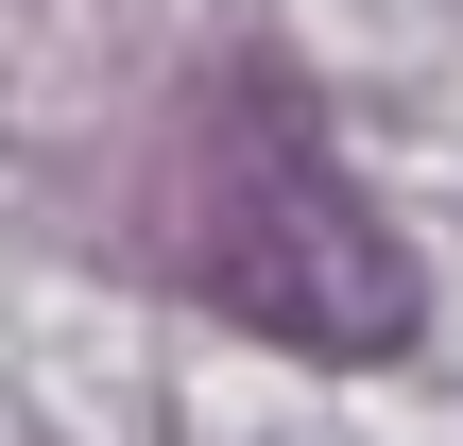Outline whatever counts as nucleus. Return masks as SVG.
I'll return each mask as SVG.
<instances>
[{"label":"nucleus","instance_id":"f257e3e1","mask_svg":"<svg viewBox=\"0 0 463 446\" xmlns=\"http://www.w3.org/2000/svg\"><path fill=\"white\" fill-rule=\"evenodd\" d=\"M172 275H189L223 327L309 344V361H395V344L430 327L412 241L361 206V172L326 155V120H309L292 86H258V69H223V86H206V120H189Z\"/></svg>","mask_w":463,"mask_h":446}]
</instances>
